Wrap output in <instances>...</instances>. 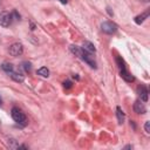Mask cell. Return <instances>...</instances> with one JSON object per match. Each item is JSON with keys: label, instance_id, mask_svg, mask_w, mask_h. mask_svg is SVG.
Instances as JSON below:
<instances>
[{"label": "cell", "instance_id": "8fae6325", "mask_svg": "<svg viewBox=\"0 0 150 150\" xmlns=\"http://www.w3.org/2000/svg\"><path fill=\"white\" fill-rule=\"evenodd\" d=\"M149 16V11H146V12H144V13H142V14H139V15H137L136 18H135V22L137 23V25H141L146 18Z\"/></svg>", "mask_w": 150, "mask_h": 150}, {"label": "cell", "instance_id": "7402d4cb", "mask_svg": "<svg viewBox=\"0 0 150 150\" xmlns=\"http://www.w3.org/2000/svg\"><path fill=\"white\" fill-rule=\"evenodd\" d=\"M130 148H132V145H127L125 146V149H130Z\"/></svg>", "mask_w": 150, "mask_h": 150}, {"label": "cell", "instance_id": "e0dca14e", "mask_svg": "<svg viewBox=\"0 0 150 150\" xmlns=\"http://www.w3.org/2000/svg\"><path fill=\"white\" fill-rule=\"evenodd\" d=\"M22 68H23L26 71L29 73V71L32 70V64H30L29 62H23V63H22Z\"/></svg>", "mask_w": 150, "mask_h": 150}, {"label": "cell", "instance_id": "cb8c5ba5", "mask_svg": "<svg viewBox=\"0 0 150 150\" xmlns=\"http://www.w3.org/2000/svg\"><path fill=\"white\" fill-rule=\"evenodd\" d=\"M0 105H1V98H0Z\"/></svg>", "mask_w": 150, "mask_h": 150}, {"label": "cell", "instance_id": "4fadbf2b", "mask_svg": "<svg viewBox=\"0 0 150 150\" xmlns=\"http://www.w3.org/2000/svg\"><path fill=\"white\" fill-rule=\"evenodd\" d=\"M1 68H2V70L4 71H6L7 74H11L13 70H14V67H13V64L12 63H2L1 64Z\"/></svg>", "mask_w": 150, "mask_h": 150}, {"label": "cell", "instance_id": "7a4b0ae2", "mask_svg": "<svg viewBox=\"0 0 150 150\" xmlns=\"http://www.w3.org/2000/svg\"><path fill=\"white\" fill-rule=\"evenodd\" d=\"M13 21V14L7 12V11H4V12H0V26L2 27H9L11 23Z\"/></svg>", "mask_w": 150, "mask_h": 150}, {"label": "cell", "instance_id": "603a6c76", "mask_svg": "<svg viewBox=\"0 0 150 150\" xmlns=\"http://www.w3.org/2000/svg\"><path fill=\"white\" fill-rule=\"evenodd\" d=\"M142 1H143V2H148L149 0H142Z\"/></svg>", "mask_w": 150, "mask_h": 150}, {"label": "cell", "instance_id": "3957f363", "mask_svg": "<svg viewBox=\"0 0 150 150\" xmlns=\"http://www.w3.org/2000/svg\"><path fill=\"white\" fill-rule=\"evenodd\" d=\"M101 29L105 34H114L117 30V26L111 21H104L101 23Z\"/></svg>", "mask_w": 150, "mask_h": 150}, {"label": "cell", "instance_id": "9a60e30c", "mask_svg": "<svg viewBox=\"0 0 150 150\" xmlns=\"http://www.w3.org/2000/svg\"><path fill=\"white\" fill-rule=\"evenodd\" d=\"M38 75H40L42 77H48L49 76V70L46 67H41L40 69H38Z\"/></svg>", "mask_w": 150, "mask_h": 150}, {"label": "cell", "instance_id": "5b68a950", "mask_svg": "<svg viewBox=\"0 0 150 150\" xmlns=\"http://www.w3.org/2000/svg\"><path fill=\"white\" fill-rule=\"evenodd\" d=\"M9 54L12 55V56H20L21 54H22V52H23V48H22V45L21 43H19V42H15V43H13L11 47H9Z\"/></svg>", "mask_w": 150, "mask_h": 150}, {"label": "cell", "instance_id": "d6986e66", "mask_svg": "<svg viewBox=\"0 0 150 150\" xmlns=\"http://www.w3.org/2000/svg\"><path fill=\"white\" fill-rule=\"evenodd\" d=\"M63 86H64V88H70L71 87V82L70 81H64L63 82Z\"/></svg>", "mask_w": 150, "mask_h": 150}, {"label": "cell", "instance_id": "5bb4252c", "mask_svg": "<svg viewBox=\"0 0 150 150\" xmlns=\"http://www.w3.org/2000/svg\"><path fill=\"white\" fill-rule=\"evenodd\" d=\"M69 48H70V52H71L73 54H75L77 57H80V56H81L82 48H80V47H77V46H75V45H71Z\"/></svg>", "mask_w": 150, "mask_h": 150}, {"label": "cell", "instance_id": "6da1fadb", "mask_svg": "<svg viewBox=\"0 0 150 150\" xmlns=\"http://www.w3.org/2000/svg\"><path fill=\"white\" fill-rule=\"evenodd\" d=\"M11 116H12V118L16 122V123H19V124H22V125H25L26 124V121H27V118H26V115L19 109V108H12V110H11Z\"/></svg>", "mask_w": 150, "mask_h": 150}, {"label": "cell", "instance_id": "30bf717a", "mask_svg": "<svg viewBox=\"0 0 150 150\" xmlns=\"http://www.w3.org/2000/svg\"><path fill=\"white\" fill-rule=\"evenodd\" d=\"M82 49H83V50H86V52H88V53H91V54H94V53L96 52V48H95V47H94V45H93L91 42H89V41L83 42Z\"/></svg>", "mask_w": 150, "mask_h": 150}, {"label": "cell", "instance_id": "8992f818", "mask_svg": "<svg viewBox=\"0 0 150 150\" xmlns=\"http://www.w3.org/2000/svg\"><path fill=\"white\" fill-rule=\"evenodd\" d=\"M134 110H135L136 114H145L146 108H145L144 103H143L141 100H137V101H135V103H134Z\"/></svg>", "mask_w": 150, "mask_h": 150}, {"label": "cell", "instance_id": "2e32d148", "mask_svg": "<svg viewBox=\"0 0 150 150\" xmlns=\"http://www.w3.org/2000/svg\"><path fill=\"white\" fill-rule=\"evenodd\" d=\"M8 145H9V148H12V149H19V145L16 144V141L13 139V138H9V139H8Z\"/></svg>", "mask_w": 150, "mask_h": 150}, {"label": "cell", "instance_id": "44dd1931", "mask_svg": "<svg viewBox=\"0 0 150 150\" xmlns=\"http://www.w3.org/2000/svg\"><path fill=\"white\" fill-rule=\"evenodd\" d=\"M59 1H60L61 4H63V5H66V4H67V0H59Z\"/></svg>", "mask_w": 150, "mask_h": 150}, {"label": "cell", "instance_id": "ffe728a7", "mask_svg": "<svg viewBox=\"0 0 150 150\" xmlns=\"http://www.w3.org/2000/svg\"><path fill=\"white\" fill-rule=\"evenodd\" d=\"M107 12L109 13V15H110V16H112V12H111V9H110V7H107Z\"/></svg>", "mask_w": 150, "mask_h": 150}, {"label": "cell", "instance_id": "52a82bcc", "mask_svg": "<svg viewBox=\"0 0 150 150\" xmlns=\"http://www.w3.org/2000/svg\"><path fill=\"white\" fill-rule=\"evenodd\" d=\"M137 93H138V95H139V97H141V100L143 101V102H146L148 101V89L145 88V86H139L138 88H137Z\"/></svg>", "mask_w": 150, "mask_h": 150}, {"label": "cell", "instance_id": "277c9868", "mask_svg": "<svg viewBox=\"0 0 150 150\" xmlns=\"http://www.w3.org/2000/svg\"><path fill=\"white\" fill-rule=\"evenodd\" d=\"M80 59H82L84 62H87L91 68H94V69L96 68V61H95V57L93 56L91 53H88V52H86V50L82 49V53H81Z\"/></svg>", "mask_w": 150, "mask_h": 150}, {"label": "cell", "instance_id": "ac0fdd59", "mask_svg": "<svg viewBox=\"0 0 150 150\" xmlns=\"http://www.w3.org/2000/svg\"><path fill=\"white\" fill-rule=\"evenodd\" d=\"M144 129H145V131H146V134H149L150 132V122L148 121V122H145V125H144Z\"/></svg>", "mask_w": 150, "mask_h": 150}, {"label": "cell", "instance_id": "7c38bea8", "mask_svg": "<svg viewBox=\"0 0 150 150\" xmlns=\"http://www.w3.org/2000/svg\"><path fill=\"white\" fill-rule=\"evenodd\" d=\"M116 116H117V121L120 124H122L124 122V112L122 111V109L120 107L116 108Z\"/></svg>", "mask_w": 150, "mask_h": 150}, {"label": "cell", "instance_id": "ba28073f", "mask_svg": "<svg viewBox=\"0 0 150 150\" xmlns=\"http://www.w3.org/2000/svg\"><path fill=\"white\" fill-rule=\"evenodd\" d=\"M120 75H121V77L123 79V80H125L127 82H132L135 79H134V76L127 70V68H123V69H120Z\"/></svg>", "mask_w": 150, "mask_h": 150}, {"label": "cell", "instance_id": "9c48e42d", "mask_svg": "<svg viewBox=\"0 0 150 150\" xmlns=\"http://www.w3.org/2000/svg\"><path fill=\"white\" fill-rule=\"evenodd\" d=\"M9 75H11L12 80H14L15 82H19V83H22L23 80H25V76L22 75V73H19V71H14V70H13Z\"/></svg>", "mask_w": 150, "mask_h": 150}]
</instances>
